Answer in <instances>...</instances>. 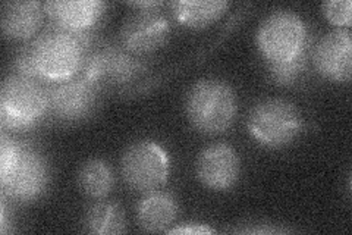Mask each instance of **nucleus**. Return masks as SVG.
<instances>
[{
  "label": "nucleus",
  "instance_id": "obj_1",
  "mask_svg": "<svg viewBox=\"0 0 352 235\" xmlns=\"http://www.w3.org/2000/svg\"><path fill=\"white\" fill-rule=\"evenodd\" d=\"M90 31L49 27L31 44L41 80L66 81L82 70L90 49Z\"/></svg>",
  "mask_w": 352,
  "mask_h": 235
},
{
  "label": "nucleus",
  "instance_id": "obj_2",
  "mask_svg": "<svg viewBox=\"0 0 352 235\" xmlns=\"http://www.w3.org/2000/svg\"><path fill=\"white\" fill-rule=\"evenodd\" d=\"M186 115L191 124L204 134L226 131L236 116V96L232 87L222 80H201L186 96Z\"/></svg>",
  "mask_w": 352,
  "mask_h": 235
},
{
  "label": "nucleus",
  "instance_id": "obj_3",
  "mask_svg": "<svg viewBox=\"0 0 352 235\" xmlns=\"http://www.w3.org/2000/svg\"><path fill=\"white\" fill-rule=\"evenodd\" d=\"M47 92L36 81L21 75H10L2 84L0 119L9 130H25L46 115Z\"/></svg>",
  "mask_w": 352,
  "mask_h": 235
},
{
  "label": "nucleus",
  "instance_id": "obj_4",
  "mask_svg": "<svg viewBox=\"0 0 352 235\" xmlns=\"http://www.w3.org/2000/svg\"><path fill=\"white\" fill-rule=\"evenodd\" d=\"M302 128L296 106L283 99L263 100L251 110L248 130L266 147L279 149L292 143Z\"/></svg>",
  "mask_w": 352,
  "mask_h": 235
},
{
  "label": "nucleus",
  "instance_id": "obj_5",
  "mask_svg": "<svg viewBox=\"0 0 352 235\" xmlns=\"http://www.w3.org/2000/svg\"><path fill=\"white\" fill-rule=\"evenodd\" d=\"M257 46L267 62H282L307 52L304 21L289 10H278L261 22Z\"/></svg>",
  "mask_w": 352,
  "mask_h": 235
},
{
  "label": "nucleus",
  "instance_id": "obj_6",
  "mask_svg": "<svg viewBox=\"0 0 352 235\" xmlns=\"http://www.w3.org/2000/svg\"><path fill=\"white\" fill-rule=\"evenodd\" d=\"M169 156L157 143L137 141L124 153L122 176L135 192L150 193L166 184L169 176Z\"/></svg>",
  "mask_w": 352,
  "mask_h": 235
},
{
  "label": "nucleus",
  "instance_id": "obj_7",
  "mask_svg": "<svg viewBox=\"0 0 352 235\" xmlns=\"http://www.w3.org/2000/svg\"><path fill=\"white\" fill-rule=\"evenodd\" d=\"M81 71L84 80L102 88L132 83L147 71V65L125 49L103 46L87 54Z\"/></svg>",
  "mask_w": 352,
  "mask_h": 235
},
{
  "label": "nucleus",
  "instance_id": "obj_8",
  "mask_svg": "<svg viewBox=\"0 0 352 235\" xmlns=\"http://www.w3.org/2000/svg\"><path fill=\"white\" fill-rule=\"evenodd\" d=\"M49 183V166L43 156L21 144L18 161L8 175L0 178L3 194L19 201L37 198Z\"/></svg>",
  "mask_w": 352,
  "mask_h": 235
},
{
  "label": "nucleus",
  "instance_id": "obj_9",
  "mask_svg": "<svg viewBox=\"0 0 352 235\" xmlns=\"http://www.w3.org/2000/svg\"><path fill=\"white\" fill-rule=\"evenodd\" d=\"M170 37L168 18L157 9L138 10L120 30V43L126 52L148 54L159 50Z\"/></svg>",
  "mask_w": 352,
  "mask_h": 235
},
{
  "label": "nucleus",
  "instance_id": "obj_10",
  "mask_svg": "<svg viewBox=\"0 0 352 235\" xmlns=\"http://www.w3.org/2000/svg\"><path fill=\"white\" fill-rule=\"evenodd\" d=\"M100 88L84 80H66L47 92L49 109L54 116L65 121H78L91 114L98 100Z\"/></svg>",
  "mask_w": 352,
  "mask_h": 235
},
{
  "label": "nucleus",
  "instance_id": "obj_11",
  "mask_svg": "<svg viewBox=\"0 0 352 235\" xmlns=\"http://www.w3.org/2000/svg\"><path fill=\"white\" fill-rule=\"evenodd\" d=\"M197 176L203 185L214 192H226L239 178L241 163L236 152L228 144L208 145L197 161Z\"/></svg>",
  "mask_w": 352,
  "mask_h": 235
},
{
  "label": "nucleus",
  "instance_id": "obj_12",
  "mask_svg": "<svg viewBox=\"0 0 352 235\" xmlns=\"http://www.w3.org/2000/svg\"><path fill=\"white\" fill-rule=\"evenodd\" d=\"M313 61L317 71L332 81L346 83L352 71V39L349 30L329 32L316 46Z\"/></svg>",
  "mask_w": 352,
  "mask_h": 235
},
{
  "label": "nucleus",
  "instance_id": "obj_13",
  "mask_svg": "<svg viewBox=\"0 0 352 235\" xmlns=\"http://www.w3.org/2000/svg\"><path fill=\"white\" fill-rule=\"evenodd\" d=\"M43 5L53 25L72 31H90L106 8L98 0H58Z\"/></svg>",
  "mask_w": 352,
  "mask_h": 235
},
{
  "label": "nucleus",
  "instance_id": "obj_14",
  "mask_svg": "<svg viewBox=\"0 0 352 235\" xmlns=\"http://www.w3.org/2000/svg\"><path fill=\"white\" fill-rule=\"evenodd\" d=\"M44 5L40 2H10L3 6V34L16 41L30 40L43 24Z\"/></svg>",
  "mask_w": 352,
  "mask_h": 235
},
{
  "label": "nucleus",
  "instance_id": "obj_15",
  "mask_svg": "<svg viewBox=\"0 0 352 235\" xmlns=\"http://www.w3.org/2000/svg\"><path fill=\"white\" fill-rule=\"evenodd\" d=\"M178 216V203L172 194L150 192L137 206L140 227L148 232L166 231Z\"/></svg>",
  "mask_w": 352,
  "mask_h": 235
},
{
  "label": "nucleus",
  "instance_id": "obj_16",
  "mask_svg": "<svg viewBox=\"0 0 352 235\" xmlns=\"http://www.w3.org/2000/svg\"><path fill=\"white\" fill-rule=\"evenodd\" d=\"M172 14L179 24L188 28H206L214 21L222 17L228 8L229 2L222 0H210V2H203V0H182V2H172Z\"/></svg>",
  "mask_w": 352,
  "mask_h": 235
},
{
  "label": "nucleus",
  "instance_id": "obj_17",
  "mask_svg": "<svg viewBox=\"0 0 352 235\" xmlns=\"http://www.w3.org/2000/svg\"><path fill=\"white\" fill-rule=\"evenodd\" d=\"M84 223L87 232L98 235L124 234L126 228L125 212L113 201H100L91 206L87 212Z\"/></svg>",
  "mask_w": 352,
  "mask_h": 235
},
{
  "label": "nucleus",
  "instance_id": "obj_18",
  "mask_svg": "<svg viewBox=\"0 0 352 235\" xmlns=\"http://www.w3.org/2000/svg\"><path fill=\"white\" fill-rule=\"evenodd\" d=\"M115 175L112 167L102 159L85 162L78 172V185L81 192L91 198H103L112 192Z\"/></svg>",
  "mask_w": 352,
  "mask_h": 235
},
{
  "label": "nucleus",
  "instance_id": "obj_19",
  "mask_svg": "<svg viewBox=\"0 0 352 235\" xmlns=\"http://www.w3.org/2000/svg\"><path fill=\"white\" fill-rule=\"evenodd\" d=\"M267 70L274 83L279 85H292L300 80L307 70V52L289 61L267 62Z\"/></svg>",
  "mask_w": 352,
  "mask_h": 235
},
{
  "label": "nucleus",
  "instance_id": "obj_20",
  "mask_svg": "<svg viewBox=\"0 0 352 235\" xmlns=\"http://www.w3.org/2000/svg\"><path fill=\"white\" fill-rule=\"evenodd\" d=\"M323 14L327 21L338 27H351L352 21V2L351 0H332L322 5Z\"/></svg>",
  "mask_w": 352,
  "mask_h": 235
},
{
  "label": "nucleus",
  "instance_id": "obj_21",
  "mask_svg": "<svg viewBox=\"0 0 352 235\" xmlns=\"http://www.w3.org/2000/svg\"><path fill=\"white\" fill-rule=\"evenodd\" d=\"M15 70L21 76H25V78H30V80H36V81L41 80V75L38 72L31 46L24 48L18 53L15 59Z\"/></svg>",
  "mask_w": 352,
  "mask_h": 235
},
{
  "label": "nucleus",
  "instance_id": "obj_22",
  "mask_svg": "<svg viewBox=\"0 0 352 235\" xmlns=\"http://www.w3.org/2000/svg\"><path fill=\"white\" fill-rule=\"evenodd\" d=\"M216 231L212 227L207 225H200V223H190V225H182V227H176L173 229H169L168 234L175 235V234H182V235H201V234H214Z\"/></svg>",
  "mask_w": 352,
  "mask_h": 235
},
{
  "label": "nucleus",
  "instance_id": "obj_23",
  "mask_svg": "<svg viewBox=\"0 0 352 235\" xmlns=\"http://www.w3.org/2000/svg\"><path fill=\"white\" fill-rule=\"evenodd\" d=\"M163 2H154V0H151V2H131L129 6L132 8H138L140 10H144V9H157L159 6H162Z\"/></svg>",
  "mask_w": 352,
  "mask_h": 235
},
{
  "label": "nucleus",
  "instance_id": "obj_24",
  "mask_svg": "<svg viewBox=\"0 0 352 235\" xmlns=\"http://www.w3.org/2000/svg\"><path fill=\"white\" fill-rule=\"evenodd\" d=\"M242 232H252V234H278V232H283V229H276V228H256V229H245Z\"/></svg>",
  "mask_w": 352,
  "mask_h": 235
}]
</instances>
